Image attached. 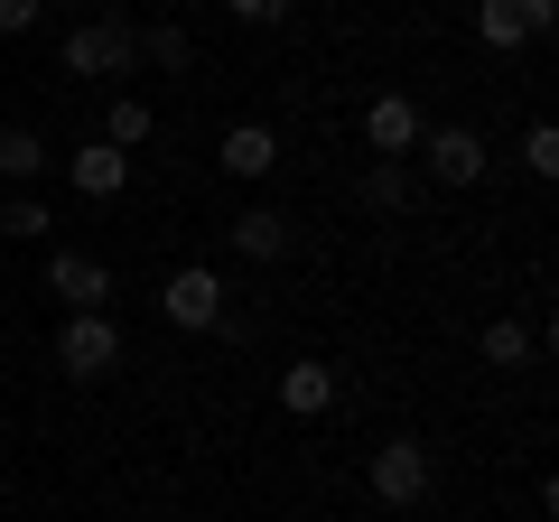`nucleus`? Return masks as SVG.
<instances>
[{
    "instance_id": "nucleus-17",
    "label": "nucleus",
    "mask_w": 559,
    "mask_h": 522,
    "mask_svg": "<svg viewBox=\"0 0 559 522\" xmlns=\"http://www.w3.org/2000/svg\"><path fill=\"white\" fill-rule=\"evenodd\" d=\"M47 224H57V215H47L38 197H10V205H0V234H20V242H38Z\"/></svg>"
},
{
    "instance_id": "nucleus-8",
    "label": "nucleus",
    "mask_w": 559,
    "mask_h": 522,
    "mask_svg": "<svg viewBox=\"0 0 559 522\" xmlns=\"http://www.w3.org/2000/svg\"><path fill=\"white\" fill-rule=\"evenodd\" d=\"M550 28V0H476V38L485 47H532Z\"/></svg>"
},
{
    "instance_id": "nucleus-12",
    "label": "nucleus",
    "mask_w": 559,
    "mask_h": 522,
    "mask_svg": "<svg viewBox=\"0 0 559 522\" xmlns=\"http://www.w3.org/2000/svg\"><path fill=\"white\" fill-rule=\"evenodd\" d=\"M234 252H242V261H280V252H289L280 205H242V215H234Z\"/></svg>"
},
{
    "instance_id": "nucleus-15",
    "label": "nucleus",
    "mask_w": 559,
    "mask_h": 522,
    "mask_svg": "<svg viewBox=\"0 0 559 522\" xmlns=\"http://www.w3.org/2000/svg\"><path fill=\"white\" fill-rule=\"evenodd\" d=\"M485 364H532V327L495 318V327H485Z\"/></svg>"
},
{
    "instance_id": "nucleus-4",
    "label": "nucleus",
    "mask_w": 559,
    "mask_h": 522,
    "mask_svg": "<svg viewBox=\"0 0 559 522\" xmlns=\"http://www.w3.org/2000/svg\"><path fill=\"white\" fill-rule=\"evenodd\" d=\"M429 476H439V466H429V448H419V439H382L373 448V495L382 503H419V495H429Z\"/></svg>"
},
{
    "instance_id": "nucleus-11",
    "label": "nucleus",
    "mask_w": 559,
    "mask_h": 522,
    "mask_svg": "<svg viewBox=\"0 0 559 522\" xmlns=\"http://www.w3.org/2000/svg\"><path fill=\"white\" fill-rule=\"evenodd\" d=\"M224 168H234V178H271L280 168V131L271 121H234V131H224Z\"/></svg>"
},
{
    "instance_id": "nucleus-20",
    "label": "nucleus",
    "mask_w": 559,
    "mask_h": 522,
    "mask_svg": "<svg viewBox=\"0 0 559 522\" xmlns=\"http://www.w3.org/2000/svg\"><path fill=\"white\" fill-rule=\"evenodd\" d=\"M47 0H0V38H20V28H38Z\"/></svg>"
},
{
    "instance_id": "nucleus-9",
    "label": "nucleus",
    "mask_w": 559,
    "mask_h": 522,
    "mask_svg": "<svg viewBox=\"0 0 559 522\" xmlns=\"http://www.w3.org/2000/svg\"><path fill=\"white\" fill-rule=\"evenodd\" d=\"M66 178H75V197H121V187H131V150H112V141H94V150H75V159H66Z\"/></svg>"
},
{
    "instance_id": "nucleus-13",
    "label": "nucleus",
    "mask_w": 559,
    "mask_h": 522,
    "mask_svg": "<svg viewBox=\"0 0 559 522\" xmlns=\"http://www.w3.org/2000/svg\"><path fill=\"white\" fill-rule=\"evenodd\" d=\"M47 159H57V150H47L38 131H0V178H10V187H28V178H47Z\"/></svg>"
},
{
    "instance_id": "nucleus-7",
    "label": "nucleus",
    "mask_w": 559,
    "mask_h": 522,
    "mask_svg": "<svg viewBox=\"0 0 559 522\" xmlns=\"http://www.w3.org/2000/svg\"><path fill=\"white\" fill-rule=\"evenodd\" d=\"M419 131H429V121H419V103H411V94H373V103H364V141H373L382 159H411Z\"/></svg>"
},
{
    "instance_id": "nucleus-1",
    "label": "nucleus",
    "mask_w": 559,
    "mask_h": 522,
    "mask_svg": "<svg viewBox=\"0 0 559 522\" xmlns=\"http://www.w3.org/2000/svg\"><path fill=\"white\" fill-rule=\"evenodd\" d=\"M121 364V327L103 318V308H75V318L57 327V373L66 382H103Z\"/></svg>"
},
{
    "instance_id": "nucleus-5",
    "label": "nucleus",
    "mask_w": 559,
    "mask_h": 522,
    "mask_svg": "<svg viewBox=\"0 0 559 522\" xmlns=\"http://www.w3.org/2000/svg\"><path fill=\"white\" fill-rule=\"evenodd\" d=\"M419 150H429V178H439V187H476V178H485V141L466 131V121L419 131Z\"/></svg>"
},
{
    "instance_id": "nucleus-14",
    "label": "nucleus",
    "mask_w": 559,
    "mask_h": 522,
    "mask_svg": "<svg viewBox=\"0 0 559 522\" xmlns=\"http://www.w3.org/2000/svg\"><path fill=\"white\" fill-rule=\"evenodd\" d=\"M103 141H112V150H140V141H150V103H140V94H121L112 112H103Z\"/></svg>"
},
{
    "instance_id": "nucleus-2",
    "label": "nucleus",
    "mask_w": 559,
    "mask_h": 522,
    "mask_svg": "<svg viewBox=\"0 0 559 522\" xmlns=\"http://www.w3.org/2000/svg\"><path fill=\"white\" fill-rule=\"evenodd\" d=\"M131 57H140V38L121 20H84L66 38V75H131Z\"/></svg>"
},
{
    "instance_id": "nucleus-19",
    "label": "nucleus",
    "mask_w": 559,
    "mask_h": 522,
    "mask_svg": "<svg viewBox=\"0 0 559 522\" xmlns=\"http://www.w3.org/2000/svg\"><path fill=\"white\" fill-rule=\"evenodd\" d=\"M224 10H234L242 28H280V20H289V0H224Z\"/></svg>"
},
{
    "instance_id": "nucleus-16",
    "label": "nucleus",
    "mask_w": 559,
    "mask_h": 522,
    "mask_svg": "<svg viewBox=\"0 0 559 522\" xmlns=\"http://www.w3.org/2000/svg\"><path fill=\"white\" fill-rule=\"evenodd\" d=\"M364 205H373V215H392V205H411V178H401V159H382L373 178H364Z\"/></svg>"
},
{
    "instance_id": "nucleus-3",
    "label": "nucleus",
    "mask_w": 559,
    "mask_h": 522,
    "mask_svg": "<svg viewBox=\"0 0 559 522\" xmlns=\"http://www.w3.org/2000/svg\"><path fill=\"white\" fill-rule=\"evenodd\" d=\"M159 318H168V327H215V318H224V281L205 271V261L168 271V289H159Z\"/></svg>"
},
{
    "instance_id": "nucleus-6",
    "label": "nucleus",
    "mask_w": 559,
    "mask_h": 522,
    "mask_svg": "<svg viewBox=\"0 0 559 522\" xmlns=\"http://www.w3.org/2000/svg\"><path fill=\"white\" fill-rule=\"evenodd\" d=\"M47 299H66V318H75V308H103L112 299V271H103L94 252H47Z\"/></svg>"
},
{
    "instance_id": "nucleus-18",
    "label": "nucleus",
    "mask_w": 559,
    "mask_h": 522,
    "mask_svg": "<svg viewBox=\"0 0 559 522\" xmlns=\"http://www.w3.org/2000/svg\"><path fill=\"white\" fill-rule=\"evenodd\" d=\"M522 159H532V178H559V131H550V121L522 131Z\"/></svg>"
},
{
    "instance_id": "nucleus-21",
    "label": "nucleus",
    "mask_w": 559,
    "mask_h": 522,
    "mask_svg": "<svg viewBox=\"0 0 559 522\" xmlns=\"http://www.w3.org/2000/svg\"><path fill=\"white\" fill-rule=\"evenodd\" d=\"M140 47H150V57H159V66H187V38H178V28H150V38H140Z\"/></svg>"
},
{
    "instance_id": "nucleus-10",
    "label": "nucleus",
    "mask_w": 559,
    "mask_h": 522,
    "mask_svg": "<svg viewBox=\"0 0 559 522\" xmlns=\"http://www.w3.org/2000/svg\"><path fill=\"white\" fill-rule=\"evenodd\" d=\"M280 411H289V420H326V411H336V373L299 355L289 373H280Z\"/></svg>"
}]
</instances>
